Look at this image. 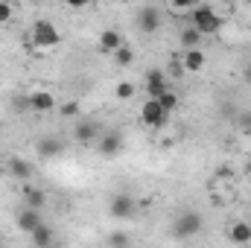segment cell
Here are the masks:
<instances>
[{"instance_id": "cell-1", "label": "cell", "mask_w": 251, "mask_h": 248, "mask_svg": "<svg viewBox=\"0 0 251 248\" xmlns=\"http://www.w3.org/2000/svg\"><path fill=\"white\" fill-rule=\"evenodd\" d=\"M187 24H190V26H196L201 35H216V32L222 29L225 18H219V15H216V9H213L210 3H196V6H193V12L187 15Z\"/></svg>"}, {"instance_id": "cell-2", "label": "cell", "mask_w": 251, "mask_h": 248, "mask_svg": "<svg viewBox=\"0 0 251 248\" xmlns=\"http://www.w3.org/2000/svg\"><path fill=\"white\" fill-rule=\"evenodd\" d=\"M201 228H204V216L199 210H184L173 222V237L176 240H193L196 234H201Z\"/></svg>"}, {"instance_id": "cell-3", "label": "cell", "mask_w": 251, "mask_h": 248, "mask_svg": "<svg viewBox=\"0 0 251 248\" xmlns=\"http://www.w3.org/2000/svg\"><path fill=\"white\" fill-rule=\"evenodd\" d=\"M29 41H32V47H38V50H50V47H59L62 32H59L56 24H50V21H35L32 29H29Z\"/></svg>"}, {"instance_id": "cell-4", "label": "cell", "mask_w": 251, "mask_h": 248, "mask_svg": "<svg viewBox=\"0 0 251 248\" xmlns=\"http://www.w3.org/2000/svg\"><path fill=\"white\" fill-rule=\"evenodd\" d=\"M143 85H146V99H161L167 91H170V76L164 73V70H146V76H143Z\"/></svg>"}, {"instance_id": "cell-5", "label": "cell", "mask_w": 251, "mask_h": 248, "mask_svg": "<svg viewBox=\"0 0 251 248\" xmlns=\"http://www.w3.org/2000/svg\"><path fill=\"white\" fill-rule=\"evenodd\" d=\"M140 120H143V125H149V128H161V125H167L170 114L161 108L158 99H146V102L140 105Z\"/></svg>"}, {"instance_id": "cell-6", "label": "cell", "mask_w": 251, "mask_h": 248, "mask_svg": "<svg viewBox=\"0 0 251 248\" xmlns=\"http://www.w3.org/2000/svg\"><path fill=\"white\" fill-rule=\"evenodd\" d=\"M164 24V12L158 6H140L137 9V29L140 32H158Z\"/></svg>"}, {"instance_id": "cell-7", "label": "cell", "mask_w": 251, "mask_h": 248, "mask_svg": "<svg viewBox=\"0 0 251 248\" xmlns=\"http://www.w3.org/2000/svg\"><path fill=\"white\" fill-rule=\"evenodd\" d=\"M108 213H111L114 219H131V216L137 213V201H134L128 193H117V196H111V201H108Z\"/></svg>"}, {"instance_id": "cell-8", "label": "cell", "mask_w": 251, "mask_h": 248, "mask_svg": "<svg viewBox=\"0 0 251 248\" xmlns=\"http://www.w3.org/2000/svg\"><path fill=\"white\" fill-rule=\"evenodd\" d=\"M29 97V111H35V114H50V111H56V97L50 94V91H32V94H26Z\"/></svg>"}, {"instance_id": "cell-9", "label": "cell", "mask_w": 251, "mask_h": 248, "mask_svg": "<svg viewBox=\"0 0 251 248\" xmlns=\"http://www.w3.org/2000/svg\"><path fill=\"white\" fill-rule=\"evenodd\" d=\"M15 225H18V231H24V234H35V231L44 225V219H41V210H29V207H24V210L18 213Z\"/></svg>"}, {"instance_id": "cell-10", "label": "cell", "mask_w": 251, "mask_h": 248, "mask_svg": "<svg viewBox=\"0 0 251 248\" xmlns=\"http://www.w3.org/2000/svg\"><path fill=\"white\" fill-rule=\"evenodd\" d=\"M97 146H100V155H102V158H114V155L123 152V134H120V131H108V134L100 137Z\"/></svg>"}, {"instance_id": "cell-11", "label": "cell", "mask_w": 251, "mask_h": 248, "mask_svg": "<svg viewBox=\"0 0 251 248\" xmlns=\"http://www.w3.org/2000/svg\"><path fill=\"white\" fill-rule=\"evenodd\" d=\"M35 152H38V158H59L64 152V140L62 137H41L35 143Z\"/></svg>"}, {"instance_id": "cell-12", "label": "cell", "mask_w": 251, "mask_h": 248, "mask_svg": "<svg viewBox=\"0 0 251 248\" xmlns=\"http://www.w3.org/2000/svg\"><path fill=\"white\" fill-rule=\"evenodd\" d=\"M76 140L91 146V143H100V125L91 123V120H79L76 123Z\"/></svg>"}, {"instance_id": "cell-13", "label": "cell", "mask_w": 251, "mask_h": 248, "mask_svg": "<svg viewBox=\"0 0 251 248\" xmlns=\"http://www.w3.org/2000/svg\"><path fill=\"white\" fill-rule=\"evenodd\" d=\"M97 44H100V50H102V53H111V56H114V53L123 47V35H120L117 29H102Z\"/></svg>"}, {"instance_id": "cell-14", "label": "cell", "mask_w": 251, "mask_h": 248, "mask_svg": "<svg viewBox=\"0 0 251 248\" xmlns=\"http://www.w3.org/2000/svg\"><path fill=\"white\" fill-rule=\"evenodd\" d=\"M9 173H12L15 178H21V181H32L35 167H32L26 158H9Z\"/></svg>"}, {"instance_id": "cell-15", "label": "cell", "mask_w": 251, "mask_h": 248, "mask_svg": "<svg viewBox=\"0 0 251 248\" xmlns=\"http://www.w3.org/2000/svg\"><path fill=\"white\" fill-rule=\"evenodd\" d=\"M228 240L234 243V246H249L251 243V222H234L231 228H228Z\"/></svg>"}, {"instance_id": "cell-16", "label": "cell", "mask_w": 251, "mask_h": 248, "mask_svg": "<svg viewBox=\"0 0 251 248\" xmlns=\"http://www.w3.org/2000/svg\"><path fill=\"white\" fill-rule=\"evenodd\" d=\"M181 64H184V70H187V73H199V70H204L207 56H204V50H184Z\"/></svg>"}, {"instance_id": "cell-17", "label": "cell", "mask_w": 251, "mask_h": 248, "mask_svg": "<svg viewBox=\"0 0 251 248\" xmlns=\"http://www.w3.org/2000/svg\"><path fill=\"white\" fill-rule=\"evenodd\" d=\"M24 201H26V207L29 210H44V204H47V193L41 190V187H24Z\"/></svg>"}, {"instance_id": "cell-18", "label": "cell", "mask_w": 251, "mask_h": 248, "mask_svg": "<svg viewBox=\"0 0 251 248\" xmlns=\"http://www.w3.org/2000/svg\"><path fill=\"white\" fill-rule=\"evenodd\" d=\"M32 240V248H56V231L50 225H41L35 234H29Z\"/></svg>"}, {"instance_id": "cell-19", "label": "cell", "mask_w": 251, "mask_h": 248, "mask_svg": "<svg viewBox=\"0 0 251 248\" xmlns=\"http://www.w3.org/2000/svg\"><path fill=\"white\" fill-rule=\"evenodd\" d=\"M178 38H181V47H184V50H201V38H204V35H201V32L196 29V26L184 24V26H181V35H178Z\"/></svg>"}, {"instance_id": "cell-20", "label": "cell", "mask_w": 251, "mask_h": 248, "mask_svg": "<svg viewBox=\"0 0 251 248\" xmlns=\"http://www.w3.org/2000/svg\"><path fill=\"white\" fill-rule=\"evenodd\" d=\"M108 246L111 248H128L131 246V237H128L126 231H111V234H108Z\"/></svg>"}, {"instance_id": "cell-21", "label": "cell", "mask_w": 251, "mask_h": 248, "mask_svg": "<svg viewBox=\"0 0 251 248\" xmlns=\"http://www.w3.org/2000/svg\"><path fill=\"white\" fill-rule=\"evenodd\" d=\"M158 102H161V108H164L167 114H173V111L178 108V94H176V91L170 88V91H167V94H164V97H161Z\"/></svg>"}, {"instance_id": "cell-22", "label": "cell", "mask_w": 251, "mask_h": 248, "mask_svg": "<svg viewBox=\"0 0 251 248\" xmlns=\"http://www.w3.org/2000/svg\"><path fill=\"white\" fill-rule=\"evenodd\" d=\"M114 62L120 64V67H128V64H134V50H131L128 44H123V47L114 53Z\"/></svg>"}, {"instance_id": "cell-23", "label": "cell", "mask_w": 251, "mask_h": 248, "mask_svg": "<svg viewBox=\"0 0 251 248\" xmlns=\"http://www.w3.org/2000/svg\"><path fill=\"white\" fill-rule=\"evenodd\" d=\"M134 91H137V85H134V82H120V85L114 88V97H117V99H131V97H134Z\"/></svg>"}, {"instance_id": "cell-24", "label": "cell", "mask_w": 251, "mask_h": 248, "mask_svg": "<svg viewBox=\"0 0 251 248\" xmlns=\"http://www.w3.org/2000/svg\"><path fill=\"white\" fill-rule=\"evenodd\" d=\"M167 70H170V76H173V79H181V76L187 73V70H184V64H181V59H173Z\"/></svg>"}, {"instance_id": "cell-25", "label": "cell", "mask_w": 251, "mask_h": 248, "mask_svg": "<svg viewBox=\"0 0 251 248\" xmlns=\"http://www.w3.org/2000/svg\"><path fill=\"white\" fill-rule=\"evenodd\" d=\"M12 15H15V9H12V3H6V0H0V24H9V21H12Z\"/></svg>"}, {"instance_id": "cell-26", "label": "cell", "mask_w": 251, "mask_h": 248, "mask_svg": "<svg viewBox=\"0 0 251 248\" xmlns=\"http://www.w3.org/2000/svg\"><path fill=\"white\" fill-rule=\"evenodd\" d=\"M59 111H62L64 117H73V114H79V105H76V102H67V105H62Z\"/></svg>"}, {"instance_id": "cell-27", "label": "cell", "mask_w": 251, "mask_h": 248, "mask_svg": "<svg viewBox=\"0 0 251 248\" xmlns=\"http://www.w3.org/2000/svg\"><path fill=\"white\" fill-rule=\"evenodd\" d=\"M246 82H251V64H249V70H246Z\"/></svg>"}, {"instance_id": "cell-28", "label": "cell", "mask_w": 251, "mask_h": 248, "mask_svg": "<svg viewBox=\"0 0 251 248\" xmlns=\"http://www.w3.org/2000/svg\"><path fill=\"white\" fill-rule=\"evenodd\" d=\"M246 175H249V178H251V161H249V164H246Z\"/></svg>"}, {"instance_id": "cell-29", "label": "cell", "mask_w": 251, "mask_h": 248, "mask_svg": "<svg viewBox=\"0 0 251 248\" xmlns=\"http://www.w3.org/2000/svg\"><path fill=\"white\" fill-rule=\"evenodd\" d=\"M0 248H6V243H0Z\"/></svg>"}]
</instances>
